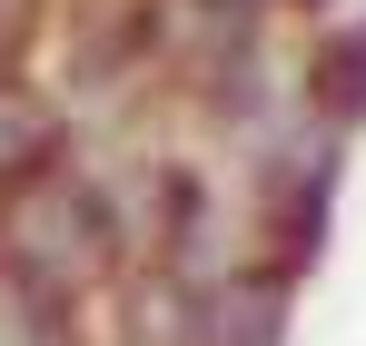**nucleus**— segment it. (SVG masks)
Instances as JSON below:
<instances>
[{"mask_svg":"<svg viewBox=\"0 0 366 346\" xmlns=\"http://www.w3.org/2000/svg\"><path fill=\"white\" fill-rule=\"evenodd\" d=\"M60 149H69V109L50 99V79H0V218Z\"/></svg>","mask_w":366,"mask_h":346,"instance_id":"5","label":"nucleus"},{"mask_svg":"<svg viewBox=\"0 0 366 346\" xmlns=\"http://www.w3.org/2000/svg\"><path fill=\"white\" fill-rule=\"evenodd\" d=\"M347 149L337 129L317 119H287L277 139H257L247 159H228V188H238V228H247V257L277 267L287 287H307L337 247V198H347Z\"/></svg>","mask_w":366,"mask_h":346,"instance_id":"1","label":"nucleus"},{"mask_svg":"<svg viewBox=\"0 0 366 346\" xmlns=\"http://www.w3.org/2000/svg\"><path fill=\"white\" fill-rule=\"evenodd\" d=\"M0 257H10L20 277H40V287L99 307V287L129 267V228H119V188H109V169H99L89 139H69L60 159L10 198V218H0Z\"/></svg>","mask_w":366,"mask_h":346,"instance_id":"2","label":"nucleus"},{"mask_svg":"<svg viewBox=\"0 0 366 346\" xmlns=\"http://www.w3.org/2000/svg\"><path fill=\"white\" fill-rule=\"evenodd\" d=\"M297 99H307V119H317V129L366 139V0H357V10H337V20H307Z\"/></svg>","mask_w":366,"mask_h":346,"instance_id":"3","label":"nucleus"},{"mask_svg":"<svg viewBox=\"0 0 366 346\" xmlns=\"http://www.w3.org/2000/svg\"><path fill=\"white\" fill-rule=\"evenodd\" d=\"M50 10H60V0H0V79H40Z\"/></svg>","mask_w":366,"mask_h":346,"instance_id":"6","label":"nucleus"},{"mask_svg":"<svg viewBox=\"0 0 366 346\" xmlns=\"http://www.w3.org/2000/svg\"><path fill=\"white\" fill-rule=\"evenodd\" d=\"M297 297L277 267H257L238 257L228 277H208L198 287V346H297Z\"/></svg>","mask_w":366,"mask_h":346,"instance_id":"4","label":"nucleus"}]
</instances>
